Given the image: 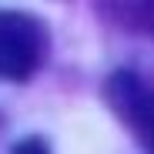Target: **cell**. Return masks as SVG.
I'll use <instances>...</instances> for the list:
<instances>
[{
    "instance_id": "cell-1",
    "label": "cell",
    "mask_w": 154,
    "mask_h": 154,
    "mask_svg": "<svg viewBox=\"0 0 154 154\" xmlns=\"http://www.w3.org/2000/svg\"><path fill=\"white\" fill-rule=\"evenodd\" d=\"M50 30L37 14L0 10V84H27L47 64Z\"/></svg>"
},
{
    "instance_id": "cell-2",
    "label": "cell",
    "mask_w": 154,
    "mask_h": 154,
    "mask_svg": "<svg viewBox=\"0 0 154 154\" xmlns=\"http://www.w3.org/2000/svg\"><path fill=\"white\" fill-rule=\"evenodd\" d=\"M104 100L111 114L131 131V137L154 151V87L134 70H114L104 81Z\"/></svg>"
},
{
    "instance_id": "cell-3",
    "label": "cell",
    "mask_w": 154,
    "mask_h": 154,
    "mask_svg": "<svg viewBox=\"0 0 154 154\" xmlns=\"http://www.w3.org/2000/svg\"><path fill=\"white\" fill-rule=\"evenodd\" d=\"M104 14L124 30L154 37V0H107Z\"/></svg>"
},
{
    "instance_id": "cell-4",
    "label": "cell",
    "mask_w": 154,
    "mask_h": 154,
    "mask_svg": "<svg viewBox=\"0 0 154 154\" xmlns=\"http://www.w3.org/2000/svg\"><path fill=\"white\" fill-rule=\"evenodd\" d=\"M50 144L44 141V137H23V141H14L10 144V151H47Z\"/></svg>"
}]
</instances>
